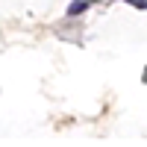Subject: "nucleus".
<instances>
[{
    "mask_svg": "<svg viewBox=\"0 0 147 147\" xmlns=\"http://www.w3.org/2000/svg\"><path fill=\"white\" fill-rule=\"evenodd\" d=\"M85 6H88L85 0H82V3H71L68 6V15H80V12H85Z\"/></svg>",
    "mask_w": 147,
    "mask_h": 147,
    "instance_id": "f257e3e1",
    "label": "nucleus"
}]
</instances>
